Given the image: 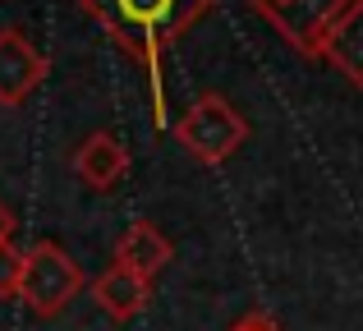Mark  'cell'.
Wrapping results in <instances>:
<instances>
[{"instance_id": "cell-1", "label": "cell", "mask_w": 363, "mask_h": 331, "mask_svg": "<svg viewBox=\"0 0 363 331\" xmlns=\"http://www.w3.org/2000/svg\"><path fill=\"white\" fill-rule=\"evenodd\" d=\"M101 28L152 74V97H157V125L161 116V51L175 37H184L198 18L212 9V0H79Z\"/></svg>"}, {"instance_id": "cell-10", "label": "cell", "mask_w": 363, "mask_h": 331, "mask_svg": "<svg viewBox=\"0 0 363 331\" xmlns=\"http://www.w3.org/2000/svg\"><path fill=\"white\" fill-rule=\"evenodd\" d=\"M18 271H23V253L14 244H0V299L18 295Z\"/></svg>"}, {"instance_id": "cell-4", "label": "cell", "mask_w": 363, "mask_h": 331, "mask_svg": "<svg viewBox=\"0 0 363 331\" xmlns=\"http://www.w3.org/2000/svg\"><path fill=\"white\" fill-rule=\"evenodd\" d=\"M257 14L303 55H318L322 51V37L331 33V23L340 18V9L350 0H253Z\"/></svg>"}, {"instance_id": "cell-7", "label": "cell", "mask_w": 363, "mask_h": 331, "mask_svg": "<svg viewBox=\"0 0 363 331\" xmlns=\"http://www.w3.org/2000/svg\"><path fill=\"white\" fill-rule=\"evenodd\" d=\"M124 170H129V152H124V143L116 134H92V138H83L79 152H74V175L88 189H97V193L116 189L124 179Z\"/></svg>"}, {"instance_id": "cell-9", "label": "cell", "mask_w": 363, "mask_h": 331, "mask_svg": "<svg viewBox=\"0 0 363 331\" xmlns=\"http://www.w3.org/2000/svg\"><path fill=\"white\" fill-rule=\"evenodd\" d=\"M170 258H175V249H170V240L152 221H133L116 244V267H129L133 276H143V281H152L157 271H166Z\"/></svg>"}, {"instance_id": "cell-8", "label": "cell", "mask_w": 363, "mask_h": 331, "mask_svg": "<svg viewBox=\"0 0 363 331\" xmlns=\"http://www.w3.org/2000/svg\"><path fill=\"white\" fill-rule=\"evenodd\" d=\"M147 299H152V281L133 276L129 267H116V262L92 281V304H97L106 318H116V322L138 318L143 308H147Z\"/></svg>"}, {"instance_id": "cell-12", "label": "cell", "mask_w": 363, "mask_h": 331, "mask_svg": "<svg viewBox=\"0 0 363 331\" xmlns=\"http://www.w3.org/2000/svg\"><path fill=\"white\" fill-rule=\"evenodd\" d=\"M14 212H9V207L5 203H0V244H9V240H14Z\"/></svg>"}, {"instance_id": "cell-6", "label": "cell", "mask_w": 363, "mask_h": 331, "mask_svg": "<svg viewBox=\"0 0 363 331\" xmlns=\"http://www.w3.org/2000/svg\"><path fill=\"white\" fill-rule=\"evenodd\" d=\"M318 55L363 92V0H350V5L340 9V18L331 23V33L322 37Z\"/></svg>"}, {"instance_id": "cell-11", "label": "cell", "mask_w": 363, "mask_h": 331, "mask_svg": "<svg viewBox=\"0 0 363 331\" xmlns=\"http://www.w3.org/2000/svg\"><path fill=\"white\" fill-rule=\"evenodd\" d=\"M230 331H281V322H276L272 313H248V318H240Z\"/></svg>"}, {"instance_id": "cell-5", "label": "cell", "mask_w": 363, "mask_h": 331, "mask_svg": "<svg viewBox=\"0 0 363 331\" xmlns=\"http://www.w3.org/2000/svg\"><path fill=\"white\" fill-rule=\"evenodd\" d=\"M46 79V55L18 28H0V106H23Z\"/></svg>"}, {"instance_id": "cell-3", "label": "cell", "mask_w": 363, "mask_h": 331, "mask_svg": "<svg viewBox=\"0 0 363 331\" xmlns=\"http://www.w3.org/2000/svg\"><path fill=\"white\" fill-rule=\"evenodd\" d=\"M175 138L184 143L189 157H198L203 166H221L248 143V120L221 92H207L184 111V120L175 125Z\"/></svg>"}, {"instance_id": "cell-2", "label": "cell", "mask_w": 363, "mask_h": 331, "mask_svg": "<svg viewBox=\"0 0 363 331\" xmlns=\"http://www.w3.org/2000/svg\"><path fill=\"white\" fill-rule=\"evenodd\" d=\"M83 290V267L60 249L55 240H42L23 253V271H18V295L28 313L37 318H60Z\"/></svg>"}]
</instances>
